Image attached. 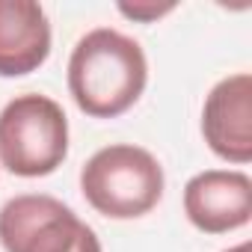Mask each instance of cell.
Instances as JSON below:
<instances>
[{
  "label": "cell",
  "mask_w": 252,
  "mask_h": 252,
  "mask_svg": "<svg viewBox=\"0 0 252 252\" xmlns=\"http://www.w3.org/2000/svg\"><path fill=\"white\" fill-rule=\"evenodd\" d=\"M149 80V63L131 36L110 27L89 30L68 60V92L92 119H116L128 113Z\"/></svg>",
  "instance_id": "6da1fadb"
},
{
  "label": "cell",
  "mask_w": 252,
  "mask_h": 252,
  "mask_svg": "<svg viewBox=\"0 0 252 252\" xmlns=\"http://www.w3.org/2000/svg\"><path fill=\"white\" fill-rule=\"evenodd\" d=\"M68 155V119L48 95H18L0 110V163L12 175L42 178Z\"/></svg>",
  "instance_id": "3957f363"
},
{
  "label": "cell",
  "mask_w": 252,
  "mask_h": 252,
  "mask_svg": "<svg viewBox=\"0 0 252 252\" xmlns=\"http://www.w3.org/2000/svg\"><path fill=\"white\" fill-rule=\"evenodd\" d=\"M202 134L211 152L231 163L252 160V74L220 80L202 107Z\"/></svg>",
  "instance_id": "5b68a950"
},
{
  "label": "cell",
  "mask_w": 252,
  "mask_h": 252,
  "mask_svg": "<svg viewBox=\"0 0 252 252\" xmlns=\"http://www.w3.org/2000/svg\"><path fill=\"white\" fill-rule=\"evenodd\" d=\"M184 214L205 234H225L252 217V181L237 169H205L184 187Z\"/></svg>",
  "instance_id": "8992f818"
},
{
  "label": "cell",
  "mask_w": 252,
  "mask_h": 252,
  "mask_svg": "<svg viewBox=\"0 0 252 252\" xmlns=\"http://www.w3.org/2000/svg\"><path fill=\"white\" fill-rule=\"evenodd\" d=\"M51 54V24L33 0H0V77H24Z\"/></svg>",
  "instance_id": "52a82bcc"
},
{
  "label": "cell",
  "mask_w": 252,
  "mask_h": 252,
  "mask_svg": "<svg viewBox=\"0 0 252 252\" xmlns=\"http://www.w3.org/2000/svg\"><path fill=\"white\" fill-rule=\"evenodd\" d=\"M175 3H119V12L134 21H158L160 15L172 12Z\"/></svg>",
  "instance_id": "ba28073f"
},
{
  "label": "cell",
  "mask_w": 252,
  "mask_h": 252,
  "mask_svg": "<svg viewBox=\"0 0 252 252\" xmlns=\"http://www.w3.org/2000/svg\"><path fill=\"white\" fill-rule=\"evenodd\" d=\"M80 190L98 214L110 220H137L163 199V166L140 146L116 143L86 160Z\"/></svg>",
  "instance_id": "7a4b0ae2"
},
{
  "label": "cell",
  "mask_w": 252,
  "mask_h": 252,
  "mask_svg": "<svg viewBox=\"0 0 252 252\" xmlns=\"http://www.w3.org/2000/svg\"><path fill=\"white\" fill-rule=\"evenodd\" d=\"M0 246L6 252H101V240L68 205L24 193L0 208Z\"/></svg>",
  "instance_id": "277c9868"
},
{
  "label": "cell",
  "mask_w": 252,
  "mask_h": 252,
  "mask_svg": "<svg viewBox=\"0 0 252 252\" xmlns=\"http://www.w3.org/2000/svg\"><path fill=\"white\" fill-rule=\"evenodd\" d=\"M225 252H252V246H249V243H237V246H231V249H225Z\"/></svg>",
  "instance_id": "9c48e42d"
}]
</instances>
